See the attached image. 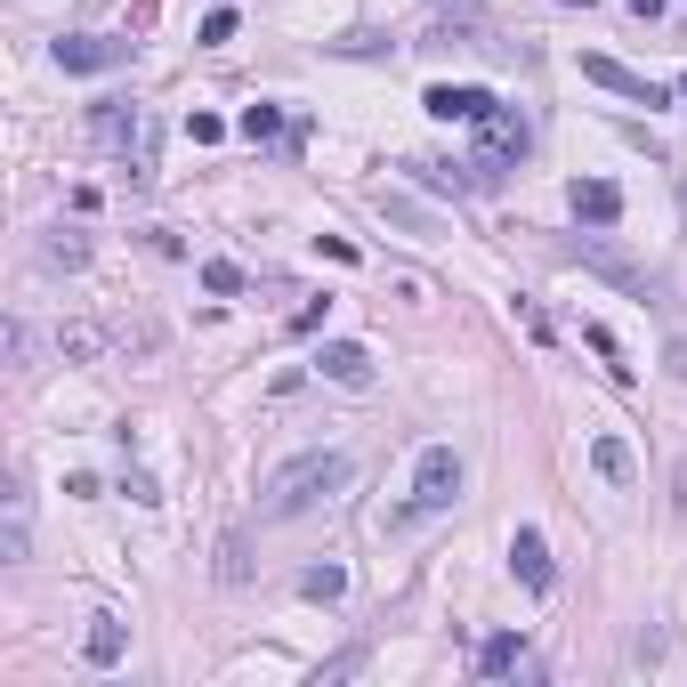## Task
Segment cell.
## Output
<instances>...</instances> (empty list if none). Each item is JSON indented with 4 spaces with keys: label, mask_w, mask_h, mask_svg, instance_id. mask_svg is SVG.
<instances>
[{
    "label": "cell",
    "mask_w": 687,
    "mask_h": 687,
    "mask_svg": "<svg viewBox=\"0 0 687 687\" xmlns=\"http://www.w3.org/2000/svg\"><path fill=\"white\" fill-rule=\"evenodd\" d=\"M348 477H357V462H348V453H331V445H316V453H291L283 469H267L259 510H267V517H300V510L331 502V493H340Z\"/></svg>",
    "instance_id": "obj_1"
},
{
    "label": "cell",
    "mask_w": 687,
    "mask_h": 687,
    "mask_svg": "<svg viewBox=\"0 0 687 687\" xmlns=\"http://www.w3.org/2000/svg\"><path fill=\"white\" fill-rule=\"evenodd\" d=\"M550 252H558V259H567V267H591V276H598V283H615V291H631V300H639V307H648V300H663V276H655V267H648V259H631V252H615V243H607V235H567V243H550Z\"/></svg>",
    "instance_id": "obj_2"
},
{
    "label": "cell",
    "mask_w": 687,
    "mask_h": 687,
    "mask_svg": "<svg viewBox=\"0 0 687 687\" xmlns=\"http://www.w3.org/2000/svg\"><path fill=\"white\" fill-rule=\"evenodd\" d=\"M526 145H534V130H526L517 106H493L486 121H477V171H486V186H502L510 162H526Z\"/></svg>",
    "instance_id": "obj_3"
},
{
    "label": "cell",
    "mask_w": 687,
    "mask_h": 687,
    "mask_svg": "<svg viewBox=\"0 0 687 687\" xmlns=\"http://www.w3.org/2000/svg\"><path fill=\"white\" fill-rule=\"evenodd\" d=\"M462 486H469L462 453H453V445H421V462H412V510H421V517L453 510V502H462Z\"/></svg>",
    "instance_id": "obj_4"
},
{
    "label": "cell",
    "mask_w": 687,
    "mask_h": 687,
    "mask_svg": "<svg viewBox=\"0 0 687 687\" xmlns=\"http://www.w3.org/2000/svg\"><path fill=\"white\" fill-rule=\"evenodd\" d=\"M130 49H138V40H106V33H66V40H57V66H66V73H114V66H130Z\"/></svg>",
    "instance_id": "obj_5"
},
{
    "label": "cell",
    "mask_w": 687,
    "mask_h": 687,
    "mask_svg": "<svg viewBox=\"0 0 687 687\" xmlns=\"http://www.w3.org/2000/svg\"><path fill=\"white\" fill-rule=\"evenodd\" d=\"M421 106H429L436 121H469V130H477V121L502 106V97H493V90H477V81H429V90H421Z\"/></svg>",
    "instance_id": "obj_6"
},
{
    "label": "cell",
    "mask_w": 687,
    "mask_h": 687,
    "mask_svg": "<svg viewBox=\"0 0 687 687\" xmlns=\"http://www.w3.org/2000/svg\"><path fill=\"white\" fill-rule=\"evenodd\" d=\"M316 372H324L331 388H372V381H381V364H372L364 340H324L316 348Z\"/></svg>",
    "instance_id": "obj_7"
},
{
    "label": "cell",
    "mask_w": 687,
    "mask_h": 687,
    "mask_svg": "<svg viewBox=\"0 0 687 687\" xmlns=\"http://www.w3.org/2000/svg\"><path fill=\"white\" fill-rule=\"evenodd\" d=\"M567 211H574L582 226H615V219H622V186H615V178H574V186H567Z\"/></svg>",
    "instance_id": "obj_8"
},
{
    "label": "cell",
    "mask_w": 687,
    "mask_h": 687,
    "mask_svg": "<svg viewBox=\"0 0 687 687\" xmlns=\"http://www.w3.org/2000/svg\"><path fill=\"white\" fill-rule=\"evenodd\" d=\"M582 81H598V90L631 97V106H663L655 81H648V73H631V66H615V57H582Z\"/></svg>",
    "instance_id": "obj_9"
},
{
    "label": "cell",
    "mask_w": 687,
    "mask_h": 687,
    "mask_svg": "<svg viewBox=\"0 0 687 687\" xmlns=\"http://www.w3.org/2000/svg\"><path fill=\"white\" fill-rule=\"evenodd\" d=\"M510 567H517V582H526V591H550V543H543V534H534V526H517L510 534Z\"/></svg>",
    "instance_id": "obj_10"
},
{
    "label": "cell",
    "mask_w": 687,
    "mask_h": 687,
    "mask_svg": "<svg viewBox=\"0 0 687 687\" xmlns=\"http://www.w3.org/2000/svg\"><path fill=\"white\" fill-rule=\"evenodd\" d=\"M145 130H154V121H145L138 106H121V97H106V106L90 114V138H97V145H130V138H145Z\"/></svg>",
    "instance_id": "obj_11"
},
{
    "label": "cell",
    "mask_w": 687,
    "mask_h": 687,
    "mask_svg": "<svg viewBox=\"0 0 687 687\" xmlns=\"http://www.w3.org/2000/svg\"><path fill=\"white\" fill-rule=\"evenodd\" d=\"M372 211H381L388 226H405V235H436V211L412 202V195H397V186H372Z\"/></svg>",
    "instance_id": "obj_12"
},
{
    "label": "cell",
    "mask_w": 687,
    "mask_h": 687,
    "mask_svg": "<svg viewBox=\"0 0 687 687\" xmlns=\"http://www.w3.org/2000/svg\"><path fill=\"white\" fill-rule=\"evenodd\" d=\"M40 267H49V276H81V267H90V235L49 226V235H40Z\"/></svg>",
    "instance_id": "obj_13"
},
{
    "label": "cell",
    "mask_w": 687,
    "mask_h": 687,
    "mask_svg": "<svg viewBox=\"0 0 687 687\" xmlns=\"http://www.w3.org/2000/svg\"><path fill=\"white\" fill-rule=\"evenodd\" d=\"M591 469L607 477V486H639V453L622 445V436H591Z\"/></svg>",
    "instance_id": "obj_14"
},
{
    "label": "cell",
    "mask_w": 687,
    "mask_h": 687,
    "mask_svg": "<svg viewBox=\"0 0 687 687\" xmlns=\"http://www.w3.org/2000/svg\"><path fill=\"white\" fill-rule=\"evenodd\" d=\"M106 340H114L106 324H57V357H66V364H90V357H106Z\"/></svg>",
    "instance_id": "obj_15"
},
{
    "label": "cell",
    "mask_w": 687,
    "mask_h": 687,
    "mask_svg": "<svg viewBox=\"0 0 687 687\" xmlns=\"http://www.w3.org/2000/svg\"><path fill=\"white\" fill-rule=\"evenodd\" d=\"M517 663H526V639H517V631H493L486 648H477V672H486V679H510Z\"/></svg>",
    "instance_id": "obj_16"
},
{
    "label": "cell",
    "mask_w": 687,
    "mask_h": 687,
    "mask_svg": "<svg viewBox=\"0 0 687 687\" xmlns=\"http://www.w3.org/2000/svg\"><path fill=\"white\" fill-rule=\"evenodd\" d=\"M121 648H130V631H121L114 615H97V622H90V639H81V655H90L97 672H106V663H121Z\"/></svg>",
    "instance_id": "obj_17"
},
{
    "label": "cell",
    "mask_w": 687,
    "mask_h": 687,
    "mask_svg": "<svg viewBox=\"0 0 687 687\" xmlns=\"http://www.w3.org/2000/svg\"><path fill=\"white\" fill-rule=\"evenodd\" d=\"M340 591H348V567H331V558H324V567H307V574H300V598H316V607H331Z\"/></svg>",
    "instance_id": "obj_18"
},
{
    "label": "cell",
    "mask_w": 687,
    "mask_h": 687,
    "mask_svg": "<svg viewBox=\"0 0 687 687\" xmlns=\"http://www.w3.org/2000/svg\"><path fill=\"white\" fill-rule=\"evenodd\" d=\"M582 348H591V357L607 364L615 381H631V364H622V348H615V331H607V324H582Z\"/></svg>",
    "instance_id": "obj_19"
},
{
    "label": "cell",
    "mask_w": 687,
    "mask_h": 687,
    "mask_svg": "<svg viewBox=\"0 0 687 687\" xmlns=\"http://www.w3.org/2000/svg\"><path fill=\"white\" fill-rule=\"evenodd\" d=\"M219 582H226V591L252 582V550H243V534H226V543H219Z\"/></svg>",
    "instance_id": "obj_20"
},
{
    "label": "cell",
    "mask_w": 687,
    "mask_h": 687,
    "mask_svg": "<svg viewBox=\"0 0 687 687\" xmlns=\"http://www.w3.org/2000/svg\"><path fill=\"white\" fill-rule=\"evenodd\" d=\"M235 130L252 138V145H267V138L283 130V114H276V106H243V114H235Z\"/></svg>",
    "instance_id": "obj_21"
},
{
    "label": "cell",
    "mask_w": 687,
    "mask_h": 687,
    "mask_svg": "<svg viewBox=\"0 0 687 687\" xmlns=\"http://www.w3.org/2000/svg\"><path fill=\"white\" fill-rule=\"evenodd\" d=\"M243 283H252V276H243L235 259H211V267H202V291H219V300H235Z\"/></svg>",
    "instance_id": "obj_22"
},
{
    "label": "cell",
    "mask_w": 687,
    "mask_h": 687,
    "mask_svg": "<svg viewBox=\"0 0 687 687\" xmlns=\"http://www.w3.org/2000/svg\"><path fill=\"white\" fill-rule=\"evenodd\" d=\"M121 493H130L138 510H154V502H162V486H154V477H145V469H130V477H121Z\"/></svg>",
    "instance_id": "obj_23"
},
{
    "label": "cell",
    "mask_w": 687,
    "mask_h": 687,
    "mask_svg": "<svg viewBox=\"0 0 687 687\" xmlns=\"http://www.w3.org/2000/svg\"><path fill=\"white\" fill-rule=\"evenodd\" d=\"M0 340H9V364H33V324L9 316V331H0Z\"/></svg>",
    "instance_id": "obj_24"
},
{
    "label": "cell",
    "mask_w": 687,
    "mask_h": 687,
    "mask_svg": "<svg viewBox=\"0 0 687 687\" xmlns=\"http://www.w3.org/2000/svg\"><path fill=\"white\" fill-rule=\"evenodd\" d=\"M186 138H195V145H219L226 121H219V114H186Z\"/></svg>",
    "instance_id": "obj_25"
},
{
    "label": "cell",
    "mask_w": 687,
    "mask_h": 687,
    "mask_svg": "<svg viewBox=\"0 0 687 687\" xmlns=\"http://www.w3.org/2000/svg\"><path fill=\"white\" fill-rule=\"evenodd\" d=\"M202 40H211V49H219V40H235V9H211V16H202Z\"/></svg>",
    "instance_id": "obj_26"
},
{
    "label": "cell",
    "mask_w": 687,
    "mask_h": 687,
    "mask_svg": "<svg viewBox=\"0 0 687 687\" xmlns=\"http://www.w3.org/2000/svg\"><path fill=\"white\" fill-rule=\"evenodd\" d=\"M517 324H526V340H550V316L534 300H517Z\"/></svg>",
    "instance_id": "obj_27"
},
{
    "label": "cell",
    "mask_w": 687,
    "mask_h": 687,
    "mask_svg": "<svg viewBox=\"0 0 687 687\" xmlns=\"http://www.w3.org/2000/svg\"><path fill=\"white\" fill-rule=\"evenodd\" d=\"M672 381H687V340H672Z\"/></svg>",
    "instance_id": "obj_28"
},
{
    "label": "cell",
    "mask_w": 687,
    "mask_h": 687,
    "mask_svg": "<svg viewBox=\"0 0 687 687\" xmlns=\"http://www.w3.org/2000/svg\"><path fill=\"white\" fill-rule=\"evenodd\" d=\"M631 9H639V16H655V9H663V0H631Z\"/></svg>",
    "instance_id": "obj_29"
},
{
    "label": "cell",
    "mask_w": 687,
    "mask_h": 687,
    "mask_svg": "<svg viewBox=\"0 0 687 687\" xmlns=\"http://www.w3.org/2000/svg\"><path fill=\"white\" fill-rule=\"evenodd\" d=\"M558 9H591V0H558Z\"/></svg>",
    "instance_id": "obj_30"
},
{
    "label": "cell",
    "mask_w": 687,
    "mask_h": 687,
    "mask_svg": "<svg viewBox=\"0 0 687 687\" xmlns=\"http://www.w3.org/2000/svg\"><path fill=\"white\" fill-rule=\"evenodd\" d=\"M679 97H687V81H679Z\"/></svg>",
    "instance_id": "obj_31"
}]
</instances>
